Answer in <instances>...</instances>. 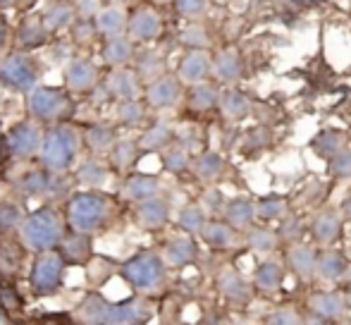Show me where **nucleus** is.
<instances>
[{"label": "nucleus", "instance_id": "f257e3e1", "mask_svg": "<svg viewBox=\"0 0 351 325\" xmlns=\"http://www.w3.org/2000/svg\"><path fill=\"white\" fill-rule=\"evenodd\" d=\"M153 309L146 299L106 302L98 294H88L79 306V321L84 325H146Z\"/></svg>", "mask_w": 351, "mask_h": 325}, {"label": "nucleus", "instance_id": "f03ea898", "mask_svg": "<svg viewBox=\"0 0 351 325\" xmlns=\"http://www.w3.org/2000/svg\"><path fill=\"white\" fill-rule=\"evenodd\" d=\"M79 149H82V132L67 122H56L43 132L36 158L41 160V167H46L48 172L65 175L77 165Z\"/></svg>", "mask_w": 351, "mask_h": 325}, {"label": "nucleus", "instance_id": "7ed1b4c3", "mask_svg": "<svg viewBox=\"0 0 351 325\" xmlns=\"http://www.w3.org/2000/svg\"><path fill=\"white\" fill-rule=\"evenodd\" d=\"M112 215V204L103 191L86 189L77 191L70 201H67L65 210V223L67 230L79 234H96L108 225Z\"/></svg>", "mask_w": 351, "mask_h": 325}, {"label": "nucleus", "instance_id": "20e7f679", "mask_svg": "<svg viewBox=\"0 0 351 325\" xmlns=\"http://www.w3.org/2000/svg\"><path fill=\"white\" fill-rule=\"evenodd\" d=\"M19 239L34 254H43V251H56L60 244L62 234L67 232L65 220L60 218L53 206H41V208L32 210L22 218L19 223Z\"/></svg>", "mask_w": 351, "mask_h": 325}, {"label": "nucleus", "instance_id": "39448f33", "mask_svg": "<svg viewBox=\"0 0 351 325\" xmlns=\"http://www.w3.org/2000/svg\"><path fill=\"white\" fill-rule=\"evenodd\" d=\"M120 275L130 287L139 289V292H153V289L162 287L165 282V261L156 251H139V254L130 256L125 263L120 265Z\"/></svg>", "mask_w": 351, "mask_h": 325}, {"label": "nucleus", "instance_id": "423d86ee", "mask_svg": "<svg viewBox=\"0 0 351 325\" xmlns=\"http://www.w3.org/2000/svg\"><path fill=\"white\" fill-rule=\"evenodd\" d=\"M70 108H72V103L65 88L38 84V86H34L32 91L27 93V112L38 125H56V122H62V117H67V112H70Z\"/></svg>", "mask_w": 351, "mask_h": 325}, {"label": "nucleus", "instance_id": "0eeeda50", "mask_svg": "<svg viewBox=\"0 0 351 325\" xmlns=\"http://www.w3.org/2000/svg\"><path fill=\"white\" fill-rule=\"evenodd\" d=\"M41 80V65L34 56L24 51L10 53L0 60V84L14 93H29L38 86Z\"/></svg>", "mask_w": 351, "mask_h": 325}, {"label": "nucleus", "instance_id": "6e6552de", "mask_svg": "<svg viewBox=\"0 0 351 325\" xmlns=\"http://www.w3.org/2000/svg\"><path fill=\"white\" fill-rule=\"evenodd\" d=\"M65 268L67 265L62 263V258L56 251L36 254L32 270H29V287H32V292L38 294V297L58 294L62 287V280H65Z\"/></svg>", "mask_w": 351, "mask_h": 325}, {"label": "nucleus", "instance_id": "1a4fd4ad", "mask_svg": "<svg viewBox=\"0 0 351 325\" xmlns=\"http://www.w3.org/2000/svg\"><path fill=\"white\" fill-rule=\"evenodd\" d=\"M41 139H43V130L38 122L34 120H22L14 122L8 130L5 136V146H8L10 156L17 160H29L38 154L41 149Z\"/></svg>", "mask_w": 351, "mask_h": 325}, {"label": "nucleus", "instance_id": "9d476101", "mask_svg": "<svg viewBox=\"0 0 351 325\" xmlns=\"http://www.w3.org/2000/svg\"><path fill=\"white\" fill-rule=\"evenodd\" d=\"M143 96H146L148 106L156 110H170L182 98V82L172 75H160L146 84Z\"/></svg>", "mask_w": 351, "mask_h": 325}, {"label": "nucleus", "instance_id": "9b49d317", "mask_svg": "<svg viewBox=\"0 0 351 325\" xmlns=\"http://www.w3.org/2000/svg\"><path fill=\"white\" fill-rule=\"evenodd\" d=\"M62 77H65V86L72 93H88L98 84V67L88 58L74 56L65 62Z\"/></svg>", "mask_w": 351, "mask_h": 325}, {"label": "nucleus", "instance_id": "f8f14e48", "mask_svg": "<svg viewBox=\"0 0 351 325\" xmlns=\"http://www.w3.org/2000/svg\"><path fill=\"white\" fill-rule=\"evenodd\" d=\"M56 254L62 258L65 265H88L93 258V239L91 234L65 232L60 244L56 246Z\"/></svg>", "mask_w": 351, "mask_h": 325}, {"label": "nucleus", "instance_id": "ddd939ff", "mask_svg": "<svg viewBox=\"0 0 351 325\" xmlns=\"http://www.w3.org/2000/svg\"><path fill=\"white\" fill-rule=\"evenodd\" d=\"M106 91L112 101H127V98H139L141 80L132 67H112L110 75L106 77Z\"/></svg>", "mask_w": 351, "mask_h": 325}, {"label": "nucleus", "instance_id": "4468645a", "mask_svg": "<svg viewBox=\"0 0 351 325\" xmlns=\"http://www.w3.org/2000/svg\"><path fill=\"white\" fill-rule=\"evenodd\" d=\"M162 32V19L156 10L151 8H139L134 14H130L127 22V36L134 43H148L153 38H158V34Z\"/></svg>", "mask_w": 351, "mask_h": 325}, {"label": "nucleus", "instance_id": "2eb2a0df", "mask_svg": "<svg viewBox=\"0 0 351 325\" xmlns=\"http://www.w3.org/2000/svg\"><path fill=\"white\" fill-rule=\"evenodd\" d=\"M306 309L323 321H342L347 316V302L342 292H313L306 302Z\"/></svg>", "mask_w": 351, "mask_h": 325}, {"label": "nucleus", "instance_id": "dca6fc26", "mask_svg": "<svg viewBox=\"0 0 351 325\" xmlns=\"http://www.w3.org/2000/svg\"><path fill=\"white\" fill-rule=\"evenodd\" d=\"M134 220L143 230H160L170 220V204L160 194L151 196L146 201H139L134 208Z\"/></svg>", "mask_w": 351, "mask_h": 325}, {"label": "nucleus", "instance_id": "f3484780", "mask_svg": "<svg viewBox=\"0 0 351 325\" xmlns=\"http://www.w3.org/2000/svg\"><path fill=\"white\" fill-rule=\"evenodd\" d=\"M127 22H130V14H127L125 5H103L96 17L91 19L96 34H101L103 38L127 34Z\"/></svg>", "mask_w": 351, "mask_h": 325}, {"label": "nucleus", "instance_id": "a211bd4d", "mask_svg": "<svg viewBox=\"0 0 351 325\" xmlns=\"http://www.w3.org/2000/svg\"><path fill=\"white\" fill-rule=\"evenodd\" d=\"M53 189H56V175L48 172L46 167L29 170L17 180V191L27 199H41V196L53 194Z\"/></svg>", "mask_w": 351, "mask_h": 325}, {"label": "nucleus", "instance_id": "6ab92c4d", "mask_svg": "<svg viewBox=\"0 0 351 325\" xmlns=\"http://www.w3.org/2000/svg\"><path fill=\"white\" fill-rule=\"evenodd\" d=\"M315 258H318V251L308 244H291L287 251V265L294 273L296 280H311L315 275Z\"/></svg>", "mask_w": 351, "mask_h": 325}, {"label": "nucleus", "instance_id": "aec40b11", "mask_svg": "<svg viewBox=\"0 0 351 325\" xmlns=\"http://www.w3.org/2000/svg\"><path fill=\"white\" fill-rule=\"evenodd\" d=\"M217 289L232 304H249L251 302V285L237 273L234 268H225L217 275Z\"/></svg>", "mask_w": 351, "mask_h": 325}, {"label": "nucleus", "instance_id": "412c9836", "mask_svg": "<svg viewBox=\"0 0 351 325\" xmlns=\"http://www.w3.org/2000/svg\"><path fill=\"white\" fill-rule=\"evenodd\" d=\"M199 256V249H196V242L189 237V234H180V237H172L170 242L162 249V261L167 265H175V268H184V265H191Z\"/></svg>", "mask_w": 351, "mask_h": 325}, {"label": "nucleus", "instance_id": "4be33fe9", "mask_svg": "<svg viewBox=\"0 0 351 325\" xmlns=\"http://www.w3.org/2000/svg\"><path fill=\"white\" fill-rule=\"evenodd\" d=\"M342 228H344L342 213H337V210H323V213L313 220L311 234H313V239L318 244L330 246L342 237Z\"/></svg>", "mask_w": 351, "mask_h": 325}, {"label": "nucleus", "instance_id": "5701e85b", "mask_svg": "<svg viewBox=\"0 0 351 325\" xmlns=\"http://www.w3.org/2000/svg\"><path fill=\"white\" fill-rule=\"evenodd\" d=\"M210 72V56L206 51H189L180 62L177 80L182 84H199L208 77Z\"/></svg>", "mask_w": 351, "mask_h": 325}, {"label": "nucleus", "instance_id": "b1692460", "mask_svg": "<svg viewBox=\"0 0 351 325\" xmlns=\"http://www.w3.org/2000/svg\"><path fill=\"white\" fill-rule=\"evenodd\" d=\"M122 194H125V199L139 204V201H146V199H151V196L160 194V180H158L156 175L134 172V175L127 177L125 184H122Z\"/></svg>", "mask_w": 351, "mask_h": 325}, {"label": "nucleus", "instance_id": "393cba45", "mask_svg": "<svg viewBox=\"0 0 351 325\" xmlns=\"http://www.w3.org/2000/svg\"><path fill=\"white\" fill-rule=\"evenodd\" d=\"M41 22L48 34H58V32H67V29L77 22V14H74L72 3L58 0V3H51L46 10H43Z\"/></svg>", "mask_w": 351, "mask_h": 325}, {"label": "nucleus", "instance_id": "a878e982", "mask_svg": "<svg viewBox=\"0 0 351 325\" xmlns=\"http://www.w3.org/2000/svg\"><path fill=\"white\" fill-rule=\"evenodd\" d=\"M347 268H349L347 258L335 249L323 251L315 258V275L320 280H325V282H342L344 275H347Z\"/></svg>", "mask_w": 351, "mask_h": 325}, {"label": "nucleus", "instance_id": "bb28decb", "mask_svg": "<svg viewBox=\"0 0 351 325\" xmlns=\"http://www.w3.org/2000/svg\"><path fill=\"white\" fill-rule=\"evenodd\" d=\"M108 177H110V170H108L106 162L98 158H86L74 165V180L86 186V189H101V186H106Z\"/></svg>", "mask_w": 351, "mask_h": 325}, {"label": "nucleus", "instance_id": "cd10ccee", "mask_svg": "<svg viewBox=\"0 0 351 325\" xmlns=\"http://www.w3.org/2000/svg\"><path fill=\"white\" fill-rule=\"evenodd\" d=\"M101 56H103V62L110 67L130 65V62L134 60V41H132L127 34L106 38V46H103Z\"/></svg>", "mask_w": 351, "mask_h": 325}, {"label": "nucleus", "instance_id": "c85d7f7f", "mask_svg": "<svg viewBox=\"0 0 351 325\" xmlns=\"http://www.w3.org/2000/svg\"><path fill=\"white\" fill-rule=\"evenodd\" d=\"M282 282H285V268H282L280 261H275V258L261 261L254 273L256 289H261L263 294H273L282 287Z\"/></svg>", "mask_w": 351, "mask_h": 325}, {"label": "nucleus", "instance_id": "c756f323", "mask_svg": "<svg viewBox=\"0 0 351 325\" xmlns=\"http://www.w3.org/2000/svg\"><path fill=\"white\" fill-rule=\"evenodd\" d=\"M117 134L110 125H103V122H96V125H88L86 130L82 132V144H86V149L91 154H108L110 146L115 144Z\"/></svg>", "mask_w": 351, "mask_h": 325}, {"label": "nucleus", "instance_id": "7c9ffc66", "mask_svg": "<svg viewBox=\"0 0 351 325\" xmlns=\"http://www.w3.org/2000/svg\"><path fill=\"white\" fill-rule=\"evenodd\" d=\"M217 106H220L222 115H225L227 120H241V117H246L251 112V101L239 88H225V91L217 96Z\"/></svg>", "mask_w": 351, "mask_h": 325}, {"label": "nucleus", "instance_id": "2f4dec72", "mask_svg": "<svg viewBox=\"0 0 351 325\" xmlns=\"http://www.w3.org/2000/svg\"><path fill=\"white\" fill-rule=\"evenodd\" d=\"M46 38H48V32H46V27H43V22H41V14H38V17L24 19V22L19 24L17 41H19V48H22L24 53L43 46V43H46Z\"/></svg>", "mask_w": 351, "mask_h": 325}, {"label": "nucleus", "instance_id": "473e14b6", "mask_svg": "<svg viewBox=\"0 0 351 325\" xmlns=\"http://www.w3.org/2000/svg\"><path fill=\"white\" fill-rule=\"evenodd\" d=\"M172 139H175V132H172L170 125H165V122H156V125H151L146 132L139 136V149L141 151H165L167 146L172 144Z\"/></svg>", "mask_w": 351, "mask_h": 325}, {"label": "nucleus", "instance_id": "72a5a7b5", "mask_svg": "<svg viewBox=\"0 0 351 325\" xmlns=\"http://www.w3.org/2000/svg\"><path fill=\"white\" fill-rule=\"evenodd\" d=\"M189 170L194 172L201 182H213L222 175L225 160H222V156L215 154V151H206V154H199L194 160H191Z\"/></svg>", "mask_w": 351, "mask_h": 325}, {"label": "nucleus", "instance_id": "f704fd0d", "mask_svg": "<svg viewBox=\"0 0 351 325\" xmlns=\"http://www.w3.org/2000/svg\"><path fill=\"white\" fill-rule=\"evenodd\" d=\"M139 144L134 139H115V144L110 146L108 156H110V165L120 172H127L139 158Z\"/></svg>", "mask_w": 351, "mask_h": 325}, {"label": "nucleus", "instance_id": "c9c22d12", "mask_svg": "<svg viewBox=\"0 0 351 325\" xmlns=\"http://www.w3.org/2000/svg\"><path fill=\"white\" fill-rule=\"evenodd\" d=\"M199 234L213 249H227V246L234 244V228L230 223H222V220H206L204 230Z\"/></svg>", "mask_w": 351, "mask_h": 325}, {"label": "nucleus", "instance_id": "e433bc0d", "mask_svg": "<svg viewBox=\"0 0 351 325\" xmlns=\"http://www.w3.org/2000/svg\"><path fill=\"white\" fill-rule=\"evenodd\" d=\"M311 149H313V154L318 156V158L330 160L344 149V134L337 130H323L311 141Z\"/></svg>", "mask_w": 351, "mask_h": 325}, {"label": "nucleus", "instance_id": "4c0bfd02", "mask_svg": "<svg viewBox=\"0 0 351 325\" xmlns=\"http://www.w3.org/2000/svg\"><path fill=\"white\" fill-rule=\"evenodd\" d=\"M225 218L234 230L251 228V223L256 218V208L249 199H232L225 206Z\"/></svg>", "mask_w": 351, "mask_h": 325}, {"label": "nucleus", "instance_id": "58836bf2", "mask_svg": "<svg viewBox=\"0 0 351 325\" xmlns=\"http://www.w3.org/2000/svg\"><path fill=\"white\" fill-rule=\"evenodd\" d=\"M210 70L215 72L217 80L237 82L241 77V60L234 51H222L215 60H210Z\"/></svg>", "mask_w": 351, "mask_h": 325}, {"label": "nucleus", "instance_id": "ea45409f", "mask_svg": "<svg viewBox=\"0 0 351 325\" xmlns=\"http://www.w3.org/2000/svg\"><path fill=\"white\" fill-rule=\"evenodd\" d=\"M146 117V106L139 98H127V101H115V122L125 127L141 125Z\"/></svg>", "mask_w": 351, "mask_h": 325}, {"label": "nucleus", "instance_id": "a19ab883", "mask_svg": "<svg viewBox=\"0 0 351 325\" xmlns=\"http://www.w3.org/2000/svg\"><path fill=\"white\" fill-rule=\"evenodd\" d=\"M206 208L199 204H186L180 208V213H177V225H180L184 232L189 234H199L201 230H204L206 225Z\"/></svg>", "mask_w": 351, "mask_h": 325}, {"label": "nucleus", "instance_id": "79ce46f5", "mask_svg": "<svg viewBox=\"0 0 351 325\" xmlns=\"http://www.w3.org/2000/svg\"><path fill=\"white\" fill-rule=\"evenodd\" d=\"M217 91L213 84L199 82V84H191V93H189V106L196 108V110H210V108L217 106Z\"/></svg>", "mask_w": 351, "mask_h": 325}, {"label": "nucleus", "instance_id": "37998d69", "mask_svg": "<svg viewBox=\"0 0 351 325\" xmlns=\"http://www.w3.org/2000/svg\"><path fill=\"white\" fill-rule=\"evenodd\" d=\"M256 208V215L263 220H280L282 215H287V199L285 196H278V194H270V196H263L258 204H254Z\"/></svg>", "mask_w": 351, "mask_h": 325}, {"label": "nucleus", "instance_id": "c03bdc74", "mask_svg": "<svg viewBox=\"0 0 351 325\" xmlns=\"http://www.w3.org/2000/svg\"><path fill=\"white\" fill-rule=\"evenodd\" d=\"M251 251L256 254H273V249L278 246V232L270 228H254L249 232V239H246Z\"/></svg>", "mask_w": 351, "mask_h": 325}, {"label": "nucleus", "instance_id": "a18cd8bd", "mask_svg": "<svg viewBox=\"0 0 351 325\" xmlns=\"http://www.w3.org/2000/svg\"><path fill=\"white\" fill-rule=\"evenodd\" d=\"M189 165H191V156H189V149H184V146H167V149L162 151V167H165L167 172L180 175V172L189 170Z\"/></svg>", "mask_w": 351, "mask_h": 325}, {"label": "nucleus", "instance_id": "49530a36", "mask_svg": "<svg viewBox=\"0 0 351 325\" xmlns=\"http://www.w3.org/2000/svg\"><path fill=\"white\" fill-rule=\"evenodd\" d=\"M136 75H139V80H156V77L162 75V60L160 56H156V53H141L139 58H136Z\"/></svg>", "mask_w": 351, "mask_h": 325}, {"label": "nucleus", "instance_id": "de8ad7c7", "mask_svg": "<svg viewBox=\"0 0 351 325\" xmlns=\"http://www.w3.org/2000/svg\"><path fill=\"white\" fill-rule=\"evenodd\" d=\"M301 234H304V223H301L296 215H282L280 218V230H278V239H285V242L294 244L301 239Z\"/></svg>", "mask_w": 351, "mask_h": 325}, {"label": "nucleus", "instance_id": "09e8293b", "mask_svg": "<svg viewBox=\"0 0 351 325\" xmlns=\"http://www.w3.org/2000/svg\"><path fill=\"white\" fill-rule=\"evenodd\" d=\"M180 38L191 51H206V46H208V34H206V29L201 27V24H189V27L182 32Z\"/></svg>", "mask_w": 351, "mask_h": 325}, {"label": "nucleus", "instance_id": "8fccbe9b", "mask_svg": "<svg viewBox=\"0 0 351 325\" xmlns=\"http://www.w3.org/2000/svg\"><path fill=\"white\" fill-rule=\"evenodd\" d=\"M24 213L14 201H0V230H14L19 228Z\"/></svg>", "mask_w": 351, "mask_h": 325}, {"label": "nucleus", "instance_id": "3c124183", "mask_svg": "<svg viewBox=\"0 0 351 325\" xmlns=\"http://www.w3.org/2000/svg\"><path fill=\"white\" fill-rule=\"evenodd\" d=\"M330 175L337 180H349L351 177V151L342 149L335 158H330Z\"/></svg>", "mask_w": 351, "mask_h": 325}, {"label": "nucleus", "instance_id": "603ef678", "mask_svg": "<svg viewBox=\"0 0 351 325\" xmlns=\"http://www.w3.org/2000/svg\"><path fill=\"white\" fill-rule=\"evenodd\" d=\"M265 325H301V316L296 313V309L280 306L265 318Z\"/></svg>", "mask_w": 351, "mask_h": 325}, {"label": "nucleus", "instance_id": "864d4df0", "mask_svg": "<svg viewBox=\"0 0 351 325\" xmlns=\"http://www.w3.org/2000/svg\"><path fill=\"white\" fill-rule=\"evenodd\" d=\"M175 3V10L182 14V17H201V14L208 10V0H172Z\"/></svg>", "mask_w": 351, "mask_h": 325}, {"label": "nucleus", "instance_id": "5fc2aeb1", "mask_svg": "<svg viewBox=\"0 0 351 325\" xmlns=\"http://www.w3.org/2000/svg\"><path fill=\"white\" fill-rule=\"evenodd\" d=\"M72 8L77 19H84V22H91L98 14V10L103 8V0H72Z\"/></svg>", "mask_w": 351, "mask_h": 325}, {"label": "nucleus", "instance_id": "6e6d98bb", "mask_svg": "<svg viewBox=\"0 0 351 325\" xmlns=\"http://www.w3.org/2000/svg\"><path fill=\"white\" fill-rule=\"evenodd\" d=\"M38 325H72V323L65 313H48V316H43L38 321Z\"/></svg>", "mask_w": 351, "mask_h": 325}, {"label": "nucleus", "instance_id": "4d7b16f0", "mask_svg": "<svg viewBox=\"0 0 351 325\" xmlns=\"http://www.w3.org/2000/svg\"><path fill=\"white\" fill-rule=\"evenodd\" d=\"M8 41H10L8 24H5V19H0V56H3V51L8 48Z\"/></svg>", "mask_w": 351, "mask_h": 325}, {"label": "nucleus", "instance_id": "13d9d810", "mask_svg": "<svg viewBox=\"0 0 351 325\" xmlns=\"http://www.w3.org/2000/svg\"><path fill=\"white\" fill-rule=\"evenodd\" d=\"M342 282H347V292H344V302H347V309H351V265L347 268V275H344Z\"/></svg>", "mask_w": 351, "mask_h": 325}, {"label": "nucleus", "instance_id": "bf43d9fd", "mask_svg": "<svg viewBox=\"0 0 351 325\" xmlns=\"http://www.w3.org/2000/svg\"><path fill=\"white\" fill-rule=\"evenodd\" d=\"M301 325H328V321H323V318L313 316V313H308V316L301 318Z\"/></svg>", "mask_w": 351, "mask_h": 325}, {"label": "nucleus", "instance_id": "052dcab7", "mask_svg": "<svg viewBox=\"0 0 351 325\" xmlns=\"http://www.w3.org/2000/svg\"><path fill=\"white\" fill-rule=\"evenodd\" d=\"M339 213H342V218H351V194L347 196V199H344L342 210H339Z\"/></svg>", "mask_w": 351, "mask_h": 325}, {"label": "nucleus", "instance_id": "680f3d73", "mask_svg": "<svg viewBox=\"0 0 351 325\" xmlns=\"http://www.w3.org/2000/svg\"><path fill=\"white\" fill-rule=\"evenodd\" d=\"M24 0H0V10H10V8H17V5H22Z\"/></svg>", "mask_w": 351, "mask_h": 325}, {"label": "nucleus", "instance_id": "e2e57ef3", "mask_svg": "<svg viewBox=\"0 0 351 325\" xmlns=\"http://www.w3.org/2000/svg\"><path fill=\"white\" fill-rule=\"evenodd\" d=\"M110 3H112V5H127L130 0H110Z\"/></svg>", "mask_w": 351, "mask_h": 325}, {"label": "nucleus", "instance_id": "0e129e2a", "mask_svg": "<svg viewBox=\"0 0 351 325\" xmlns=\"http://www.w3.org/2000/svg\"><path fill=\"white\" fill-rule=\"evenodd\" d=\"M213 325H222V323H213Z\"/></svg>", "mask_w": 351, "mask_h": 325}, {"label": "nucleus", "instance_id": "69168bd1", "mask_svg": "<svg viewBox=\"0 0 351 325\" xmlns=\"http://www.w3.org/2000/svg\"><path fill=\"white\" fill-rule=\"evenodd\" d=\"M160 3H165V0H160Z\"/></svg>", "mask_w": 351, "mask_h": 325}]
</instances>
